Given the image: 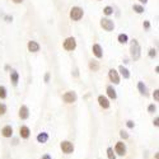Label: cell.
Returning a JSON list of instances; mask_svg holds the SVG:
<instances>
[{
	"label": "cell",
	"instance_id": "cell-19",
	"mask_svg": "<svg viewBox=\"0 0 159 159\" xmlns=\"http://www.w3.org/2000/svg\"><path fill=\"white\" fill-rule=\"evenodd\" d=\"M118 71H120V74L124 76V79H129L130 78V71L127 68H125L124 65H120V68H118Z\"/></svg>",
	"mask_w": 159,
	"mask_h": 159
},
{
	"label": "cell",
	"instance_id": "cell-1",
	"mask_svg": "<svg viewBox=\"0 0 159 159\" xmlns=\"http://www.w3.org/2000/svg\"><path fill=\"white\" fill-rule=\"evenodd\" d=\"M130 55H131V59L134 61H138L141 56V48H140V45L138 42V39H131V43H130Z\"/></svg>",
	"mask_w": 159,
	"mask_h": 159
},
{
	"label": "cell",
	"instance_id": "cell-8",
	"mask_svg": "<svg viewBox=\"0 0 159 159\" xmlns=\"http://www.w3.org/2000/svg\"><path fill=\"white\" fill-rule=\"evenodd\" d=\"M108 78H110V80H111L113 84H120V75H118V71H117V70L110 69V71H108Z\"/></svg>",
	"mask_w": 159,
	"mask_h": 159
},
{
	"label": "cell",
	"instance_id": "cell-38",
	"mask_svg": "<svg viewBox=\"0 0 159 159\" xmlns=\"http://www.w3.org/2000/svg\"><path fill=\"white\" fill-rule=\"evenodd\" d=\"M98 2H101V0H98Z\"/></svg>",
	"mask_w": 159,
	"mask_h": 159
},
{
	"label": "cell",
	"instance_id": "cell-17",
	"mask_svg": "<svg viewBox=\"0 0 159 159\" xmlns=\"http://www.w3.org/2000/svg\"><path fill=\"white\" fill-rule=\"evenodd\" d=\"M138 89H139V92H140V94H143V96H145V97L149 94V93H148L147 85H145L143 82H139V83H138Z\"/></svg>",
	"mask_w": 159,
	"mask_h": 159
},
{
	"label": "cell",
	"instance_id": "cell-36",
	"mask_svg": "<svg viewBox=\"0 0 159 159\" xmlns=\"http://www.w3.org/2000/svg\"><path fill=\"white\" fill-rule=\"evenodd\" d=\"M158 121H159V118H158V117H155V120L153 121V124H154V126H157V127H158V125H159V124H158Z\"/></svg>",
	"mask_w": 159,
	"mask_h": 159
},
{
	"label": "cell",
	"instance_id": "cell-5",
	"mask_svg": "<svg viewBox=\"0 0 159 159\" xmlns=\"http://www.w3.org/2000/svg\"><path fill=\"white\" fill-rule=\"evenodd\" d=\"M60 149L62 150L64 154H71V153H74V145L69 140H64L60 144Z\"/></svg>",
	"mask_w": 159,
	"mask_h": 159
},
{
	"label": "cell",
	"instance_id": "cell-13",
	"mask_svg": "<svg viewBox=\"0 0 159 159\" xmlns=\"http://www.w3.org/2000/svg\"><path fill=\"white\" fill-rule=\"evenodd\" d=\"M27 47H28V51L30 52H33V54H36V52L39 51V43L36 42V41H30L28 45H27Z\"/></svg>",
	"mask_w": 159,
	"mask_h": 159
},
{
	"label": "cell",
	"instance_id": "cell-12",
	"mask_svg": "<svg viewBox=\"0 0 159 159\" xmlns=\"http://www.w3.org/2000/svg\"><path fill=\"white\" fill-rule=\"evenodd\" d=\"M92 51H93V55H94L97 59H102V57H103V50H102L101 45L94 43L93 47H92Z\"/></svg>",
	"mask_w": 159,
	"mask_h": 159
},
{
	"label": "cell",
	"instance_id": "cell-33",
	"mask_svg": "<svg viewBox=\"0 0 159 159\" xmlns=\"http://www.w3.org/2000/svg\"><path fill=\"white\" fill-rule=\"evenodd\" d=\"M50 82V73H46L45 75V83H48Z\"/></svg>",
	"mask_w": 159,
	"mask_h": 159
},
{
	"label": "cell",
	"instance_id": "cell-21",
	"mask_svg": "<svg viewBox=\"0 0 159 159\" xmlns=\"http://www.w3.org/2000/svg\"><path fill=\"white\" fill-rule=\"evenodd\" d=\"M89 69H90V70H93V71H98V69H99V64H98V61L92 60V61L89 62Z\"/></svg>",
	"mask_w": 159,
	"mask_h": 159
},
{
	"label": "cell",
	"instance_id": "cell-24",
	"mask_svg": "<svg viewBox=\"0 0 159 159\" xmlns=\"http://www.w3.org/2000/svg\"><path fill=\"white\" fill-rule=\"evenodd\" d=\"M103 13H104L106 16H111V14H113V8H112V7H110V5L104 7V9H103Z\"/></svg>",
	"mask_w": 159,
	"mask_h": 159
},
{
	"label": "cell",
	"instance_id": "cell-31",
	"mask_svg": "<svg viewBox=\"0 0 159 159\" xmlns=\"http://www.w3.org/2000/svg\"><path fill=\"white\" fill-rule=\"evenodd\" d=\"M153 97H154V99H155L157 102L159 101V90H158V89H155V90H154V93H153Z\"/></svg>",
	"mask_w": 159,
	"mask_h": 159
},
{
	"label": "cell",
	"instance_id": "cell-32",
	"mask_svg": "<svg viewBox=\"0 0 159 159\" xmlns=\"http://www.w3.org/2000/svg\"><path fill=\"white\" fill-rule=\"evenodd\" d=\"M143 27H144L145 30H147V31H148V30L150 28V23H149L148 20H144V23H143Z\"/></svg>",
	"mask_w": 159,
	"mask_h": 159
},
{
	"label": "cell",
	"instance_id": "cell-27",
	"mask_svg": "<svg viewBox=\"0 0 159 159\" xmlns=\"http://www.w3.org/2000/svg\"><path fill=\"white\" fill-rule=\"evenodd\" d=\"M149 57H152V59H154V57H157V50L155 48H149Z\"/></svg>",
	"mask_w": 159,
	"mask_h": 159
},
{
	"label": "cell",
	"instance_id": "cell-3",
	"mask_svg": "<svg viewBox=\"0 0 159 159\" xmlns=\"http://www.w3.org/2000/svg\"><path fill=\"white\" fill-rule=\"evenodd\" d=\"M76 99H78V96L74 90H69V92H66V93L62 94V101L66 104H71V103L76 102Z\"/></svg>",
	"mask_w": 159,
	"mask_h": 159
},
{
	"label": "cell",
	"instance_id": "cell-20",
	"mask_svg": "<svg viewBox=\"0 0 159 159\" xmlns=\"http://www.w3.org/2000/svg\"><path fill=\"white\" fill-rule=\"evenodd\" d=\"M117 39H118V42H120L121 45H125V43H127V41H129V36L125 34V33H121V34H118Z\"/></svg>",
	"mask_w": 159,
	"mask_h": 159
},
{
	"label": "cell",
	"instance_id": "cell-15",
	"mask_svg": "<svg viewBox=\"0 0 159 159\" xmlns=\"http://www.w3.org/2000/svg\"><path fill=\"white\" fill-rule=\"evenodd\" d=\"M10 80H11V83H13V85H14V87L18 85V82H19V74H18L17 70H11V73H10Z\"/></svg>",
	"mask_w": 159,
	"mask_h": 159
},
{
	"label": "cell",
	"instance_id": "cell-23",
	"mask_svg": "<svg viewBox=\"0 0 159 159\" xmlns=\"http://www.w3.org/2000/svg\"><path fill=\"white\" fill-rule=\"evenodd\" d=\"M7 88L4 85H0V98L2 99H5L7 98Z\"/></svg>",
	"mask_w": 159,
	"mask_h": 159
},
{
	"label": "cell",
	"instance_id": "cell-29",
	"mask_svg": "<svg viewBox=\"0 0 159 159\" xmlns=\"http://www.w3.org/2000/svg\"><path fill=\"white\" fill-rule=\"evenodd\" d=\"M120 136H121L122 139H125V140H126V139H129V134H127L126 131H124V130H121V131H120Z\"/></svg>",
	"mask_w": 159,
	"mask_h": 159
},
{
	"label": "cell",
	"instance_id": "cell-11",
	"mask_svg": "<svg viewBox=\"0 0 159 159\" xmlns=\"http://www.w3.org/2000/svg\"><path fill=\"white\" fill-rule=\"evenodd\" d=\"M19 136L22 138V139H28L30 136H31V130H30V127L28 126H20V129H19Z\"/></svg>",
	"mask_w": 159,
	"mask_h": 159
},
{
	"label": "cell",
	"instance_id": "cell-28",
	"mask_svg": "<svg viewBox=\"0 0 159 159\" xmlns=\"http://www.w3.org/2000/svg\"><path fill=\"white\" fill-rule=\"evenodd\" d=\"M157 111V107H155V106L154 104H149V107H148V112L149 113H154Z\"/></svg>",
	"mask_w": 159,
	"mask_h": 159
},
{
	"label": "cell",
	"instance_id": "cell-18",
	"mask_svg": "<svg viewBox=\"0 0 159 159\" xmlns=\"http://www.w3.org/2000/svg\"><path fill=\"white\" fill-rule=\"evenodd\" d=\"M47 140H48V134L47 132H39V134L37 135V141L38 143L45 144V143H47Z\"/></svg>",
	"mask_w": 159,
	"mask_h": 159
},
{
	"label": "cell",
	"instance_id": "cell-9",
	"mask_svg": "<svg viewBox=\"0 0 159 159\" xmlns=\"http://www.w3.org/2000/svg\"><path fill=\"white\" fill-rule=\"evenodd\" d=\"M98 103L99 106L103 108V110H108L110 108V106H111V102L107 97H104V96H99L98 97Z\"/></svg>",
	"mask_w": 159,
	"mask_h": 159
},
{
	"label": "cell",
	"instance_id": "cell-30",
	"mask_svg": "<svg viewBox=\"0 0 159 159\" xmlns=\"http://www.w3.org/2000/svg\"><path fill=\"white\" fill-rule=\"evenodd\" d=\"M126 126H127L129 129H134V127H135V124H134V121H131V120H129V121L126 122Z\"/></svg>",
	"mask_w": 159,
	"mask_h": 159
},
{
	"label": "cell",
	"instance_id": "cell-14",
	"mask_svg": "<svg viewBox=\"0 0 159 159\" xmlns=\"http://www.w3.org/2000/svg\"><path fill=\"white\" fill-rule=\"evenodd\" d=\"M2 135L4 138H11L13 136V127L10 125H7L2 129Z\"/></svg>",
	"mask_w": 159,
	"mask_h": 159
},
{
	"label": "cell",
	"instance_id": "cell-22",
	"mask_svg": "<svg viewBox=\"0 0 159 159\" xmlns=\"http://www.w3.org/2000/svg\"><path fill=\"white\" fill-rule=\"evenodd\" d=\"M132 9H134V11L138 13V14H141V13H144V10H145L143 5H138V4H135L134 7H132Z\"/></svg>",
	"mask_w": 159,
	"mask_h": 159
},
{
	"label": "cell",
	"instance_id": "cell-10",
	"mask_svg": "<svg viewBox=\"0 0 159 159\" xmlns=\"http://www.w3.org/2000/svg\"><path fill=\"white\" fill-rule=\"evenodd\" d=\"M30 117V110L27 106H20V108H19V118L20 120H27V118Z\"/></svg>",
	"mask_w": 159,
	"mask_h": 159
},
{
	"label": "cell",
	"instance_id": "cell-25",
	"mask_svg": "<svg viewBox=\"0 0 159 159\" xmlns=\"http://www.w3.org/2000/svg\"><path fill=\"white\" fill-rule=\"evenodd\" d=\"M107 157H108V159H116V154L112 148H107Z\"/></svg>",
	"mask_w": 159,
	"mask_h": 159
},
{
	"label": "cell",
	"instance_id": "cell-34",
	"mask_svg": "<svg viewBox=\"0 0 159 159\" xmlns=\"http://www.w3.org/2000/svg\"><path fill=\"white\" fill-rule=\"evenodd\" d=\"M41 159H52V158H51V155H50V154H43Z\"/></svg>",
	"mask_w": 159,
	"mask_h": 159
},
{
	"label": "cell",
	"instance_id": "cell-2",
	"mask_svg": "<svg viewBox=\"0 0 159 159\" xmlns=\"http://www.w3.org/2000/svg\"><path fill=\"white\" fill-rule=\"evenodd\" d=\"M69 16H70V19L74 20V22H79L83 16H84V10L80 8V7H73L70 9V13H69Z\"/></svg>",
	"mask_w": 159,
	"mask_h": 159
},
{
	"label": "cell",
	"instance_id": "cell-16",
	"mask_svg": "<svg viewBox=\"0 0 159 159\" xmlns=\"http://www.w3.org/2000/svg\"><path fill=\"white\" fill-rule=\"evenodd\" d=\"M106 90H107L108 98H111V99H116L117 98V93H116V89L113 88V85H108Z\"/></svg>",
	"mask_w": 159,
	"mask_h": 159
},
{
	"label": "cell",
	"instance_id": "cell-37",
	"mask_svg": "<svg viewBox=\"0 0 159 159\" xmlns=\"http://www.w3.org/2000/svg\"><path fill=\"white\" fill-rule=\"evenodd\" d=\"M139 2H140L141 4H147V3H148V0H139Z\"/></svg>",
	"mask_w": 159,
	"mask_h": 159
},
{
	"label": "cell",
	"instance_id": "cell-26",
	"mask_svg": "<svg viewBox=\"0 0 159 159\" xmlns=\"http://www.w3.org/2000/svg\"><path fill=\"white\" fill-rule=\"evenodd\" d=\"M7 113V106L4 103H0V116Z\"/></svg>",
	"mask_w": 159,
	"mask_h": 159
},
{
	"label": "cell",
	"instance_id": "cell-7",
	"mask_svg": "<svg viewBox=\"0 0 159 159\" xmlns=\"http://www.w3.org/2000/svg\"><path fill=\"white\" fill-rule=\"evenodd\" d=\"M117 155H120V157H124L126 155V145L124 141H117L116 145H115V150H113Z\"/></svg>",
	"mask_w": 159,
	"mask_h": 159
},
{
	"label": "cell",
	"instance_id": "cell-6",
	"mask_svg": "<svg viewBox=\"0 0 159 159\" xmlns=\"http://www.w3.org/2000/svg\"><path fill=\"white\" fill-rule=\"evenodd\" d=\"M62 47L66 50V51H74L76 48V41H75V38L74 37H68L62 43Z\"/></svg>",
	"mask_w": 159,
	"mask_h": 159
},
{
	"label": "cell",
	"instance_id": "cell-4",
	"mask_svg": "<svg viewBox=\"0 0 159 159\" xmlns=\"http://www.w3.org/2000/svg\"><path fill=\"white\" fill-rule=\"evenodd\" d=\"M101 27L107 32H112L115 30V23L110 18H102L101 19Z\"/></svg>",
	"mask_w": 159,
	"mask_h": 159
},
{
	"label": "cell",
	"instance_id": "cell-35",
	"mask_svg": "<svg viewBox=\"0 0 159 159\" xmlns=\"http://www.w3.org/2000/svg\"><path fill=\"white\" fill-rule=\"evenodd\" d=\"M24 2V0H13V3H14V4H22Z\"/></svg>",
	"mask_w": 159,
	"mask_h": 159
}]
</instances>
